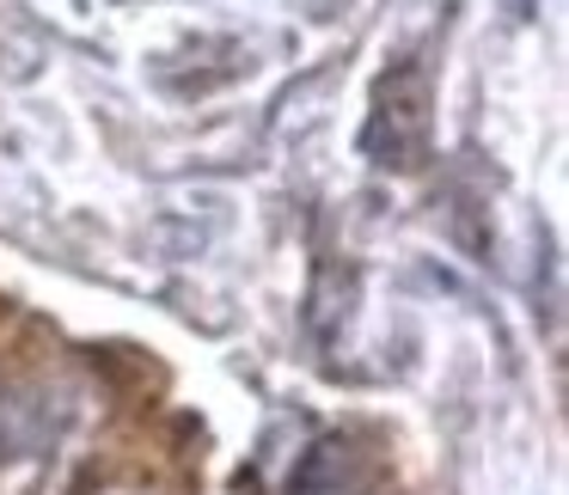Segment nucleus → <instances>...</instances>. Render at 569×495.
Wrapping results in <instances>:
<instances>
[{
  "mask_svg": "<svg viewBox=\"0 0 569 495\" xmlns=\"http://www.w3.org/2000/svg\"><path fill=\"white\" fill-rule=\"evenodd\" d=\"M368 153L386 172H410L429 153V80L417 68H398L380 80L373 99V123H368Z\"/></svg>",
  "mask_w": 569,
  "mask_h": 495,
  "instance_id": "f257e3e1",
  "label": "nucleus"
},
{
  "mask_svg": "<svg viewBox=\"0 0 569 495\" xmlns=\"http://www.w3.org/2000/svg\"><path fill=\"white\" fill-rule=\"evenodd\" d=\"M361 489V453L349 441H319L288 477V495H356Z\"/></svg>",
  "mask_w": 569,
  "mask_h": 495,
  "instance_id": "f03ea898",
  "label": "nucleus"
},
{
  "mask_svg": "<svg viewBox=\"0 0 569 495\" xmlns=\"http://www.w3.org/2000/svg\"><path fill=\"white\" fill-rule=\"evenodd\" d=\"M532 13V0H515V19H527Z\"/></svg>",
  "mask_w": 569,
  "mask_h": 495,
  "instance_id": "7ed1b4c3",
  "label": "nucleus"
}]
</instances>
